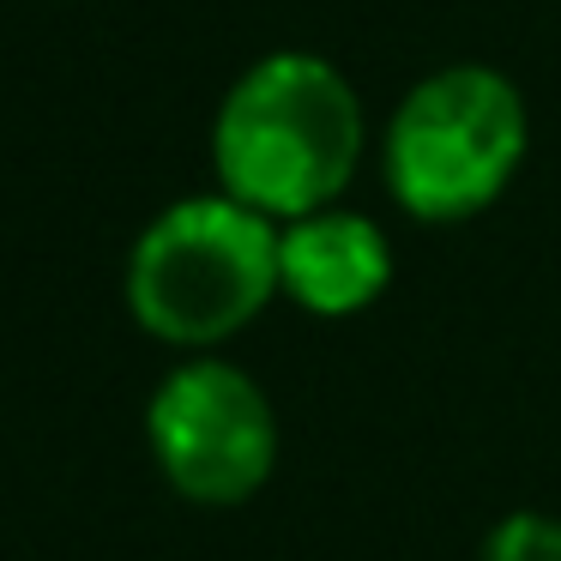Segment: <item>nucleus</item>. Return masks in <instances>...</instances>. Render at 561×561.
Listing matches in <instances>:
<instances>
[{
    "label": "nucleus",
    "instance_id": "nucleus-5",
    "mask_svg": "<svg viewBox=\"0 0 561 561\" xmlns=\"http://www.w3.org/2000/svg\"><path fill=\"white\" fill-rule=\"evenodd\" d=\"M392 272H399V254H392L387 230L363 211L320 206L278 230L284 296L320 320H351L375 308L392 290Z\"/></svg>",
    "mask_w": 561,
    "mask_h": 561
},
{
    "label": "nucleus",
    "instance_id": "nucleus-1",
    "mask_svg": "<svg viewBox=\"0 0 561 561\" xmlns=\"http://www.w3.org/2000/svg\"><path fill=\"white\" fill-rule=\"evenodd\" d=\"M356 163L363 103L327 55L278 49L224 91L211 122V170L230 199L290 224L339 206Z\"/></svg>",
    "mask_w": 561,
    "mask_h": 561
},
{
    "label": "nucleus",
    "instance_id": "nucleus-6",
    "mask_svg": "<svg viewBox=\"0 0 561 561\" xmlns=\"http://www.w3.org/2000/svg\"><path fill=\"white\" fill-rule=\"evenodd\" d=\"M483 561H561V519L537 507L507 513V519L489 525Z\"/></svg>",
    "mask_w": 561,
    "mask_h": 561
},
{
    "label": "nucleus",
    "instance_id": "nucleus-3",
    "mask_svg": "<svg viewBox=\"0 0 561 561\" xmlns=\"http://www.w3.org/2000/svg\"><path fill=\"white\" fill-rule=\"evenodd\" d=\"M531 110L507 73L459 61L416 79L387 122V187L416 224H471L513 187Z\"/></svg>",
    "mask_w": 561,
    "mask_h": 561
},
{
    "label": "nucleus",
    "instance_id": "nucleus-2",
    "mask_svg": "<svg viewBox=\"0 0 561 561\" xmlns=\"http://www.w3.org/2000/svg\"><path fill=\"white\" fill-rule=\"evenodd\" d=\"M278 278V218L218 194L163 206L127 254V308L158 344L218 351L266 314Z\"/></svg>",
    "mask_w": 561,
    "mask_h": 561
},
{
    "label": "nucleus",
    "instance_id": "nucleus-4",
    "mask_svg": "<svg viewBox=\"0 0 561 561\" xmlns=\"http://www.w3.org/2000/svg\"><path fill=\"white\" fill-rule=\"evenodd\" d=\"M146 435L163 483L199 507H242L272 483L278 411L248 368L199 351L170 368L146 404Z\"/></svg>",
    "mask_w": 561,
    "mask_h": 561
}]
</instances>
